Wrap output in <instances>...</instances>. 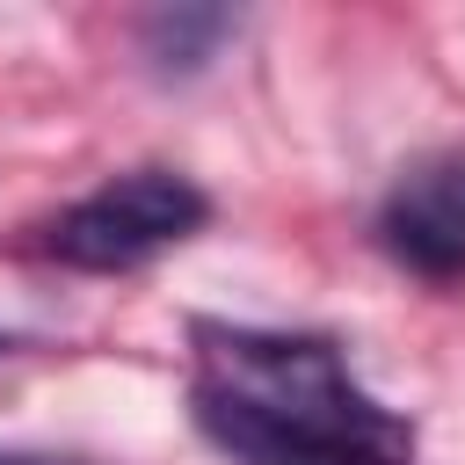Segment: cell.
I'll use <instances>...</instances> for the list:
<instances>
[{
    "instance_id": "obj_1",
    "label": "cell",
    "mask_w": 465,
    "mask_h": 465,
    "mask_svg": "<svg viewBox=\"0 0 465 465\" xmlns=\"http://www.w3.org/2000/svg\"><path fill=\"white\" fill-rule=\"evenodd\" d=\"M189 407L232 465H414V421L349 371L334 334L196 320Z\"/></svg>"
},
{
    "instance_id": "obj_2",
    "label": "cell",
    "mask_w": 465,
    "mask_h": 465,
    "mask_svg": "<svg viewBox=\"0 0 465 465\" xmlns=\"http://www.w3.org/2000/svg\"><path fill=\"white\" fill-rule=\"evenodd\" d=\"M211 196L174 174V167H131L109 174L102 189H87L80 203H65L44 225V254H58L65 269H94V276H124L145 269L153 254L182 247L189 232H203Z\"/></svg>"
},
{
    "instance_id": "obj_3",
    "label": "cell",
    "mask_w": 465,
    "mask_h": 465,
    "mask_svg": "<svg viewBox=\"0 0 465 465\" xmlns=\"http://www.w3.org/2000/svg\"><path fill=\"white\" fill-rule=\"evenodd\" d=\"M378 240L414 276H465V153L407 167L378 211Z\"/></svg>"
},
{
    "instance_id": "obj_4",
    "label": "cell",
    "mask_w": 465,
    "mask_h": 465,
    "mask_svg": "<svg viewBox=\"0 0 465 465\" xmlns=\"http://www.w3.org/2000/svg\"><path fill=\"white\" fill-rule=\"evenodd\" d=\"M225 36H232V15H189V7H174V15L145 22V58L160 73H196Z\"/></svg>"
},
{
    "instance_id": "obj_5",
    "label": "cell",
    "mask_w": 465,
    "mask_h": 465,
    "mask_svg": "<svg viewBox=\"0 0 465 465\" xmlns=\"http://www.w3.org/2000/svg\"><path fill=\"white\" fill-rule=\"evenodd\" d=\"M0 465H87V458H58V450H7V443H0Z\"/></svg>"
},
{
    "instance_id": "obj_6",
    "label": "cell",
    "mask_w": 465,
    "mask_h": 465,
    "mask_svg": "<svg viewBox=\"0 0 465 465\" xmlns=\"http://www.w3.org/2000/svg\"><path fill=\"white\" fill-rule=\"evenodd\" d=\"M0 349H7V334H0Z\"/></svg>"
}]
</instances>
